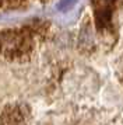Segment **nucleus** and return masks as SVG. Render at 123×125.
<instances>
[{"label":"nucleus","instance_id":"obj_1","mask_svg":"<svg viewBox=\"0 0 123 125\" xmlns=\"http://www.w3.org/2000/svg\"><path fill=\"white\" fill-rule=\"evenodd\" d=\"M29 108L25 104L7 105L0 114V125H27Z\"/></svg>","mask_w":123,"mask_h":125},{"label":"nucleus","instance_id":"obj_2","mask_svg":"<svg viewBox=\"0 0 123 125\" xmlns=\"http://www.w3.org/2000/svg\"><path fill=\"white\" fill-rule=\"evenodd\" d=\"M97 9H95V23H97V27L99 30H105L109 27L112 20V3H108V1H95L92 3Z\"/></svg>","mask_w":123,"mask_h":125},{"label":"nucleus","instance_id":"obj_3","mask_svg":"<svg viewBox=\"0 0 123 125\" xmlns=\"http://www.w3.org/2000/svg\"><path fill=\"white\" fill-rule=\"evenodd\" d=\"M0 52H1V42H0Z\"/></svg>","mask_w":123,"mask_h":125}]
</instances>
